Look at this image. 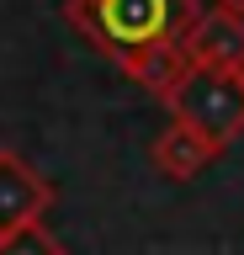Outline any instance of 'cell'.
Segmentation results:
<instances>
[{"instance_id":"3","label":"cell","mask_w":244,"mask_h":255,"mask_svg":"<svg viewBox=\"0 0 244 255\" xmlns=\"http://www.w3.org/2000/svg\"><path fill=\"white\" fill-rule=\"evenodd\" d=\"M53 197L59 191L43 170H32L16 149H0V234H11L21 223H43Z\"/></svg>"},{"instance_id":"6","label":"cell","mask_w":244,"mask_h":255,"mask_svg":"<svg viewBox=\"0 0 244 255\" xmlns=\"http://www.w3.org/2000/svg\"><path fill=\"white\" fill-rule=\"evenodd\" d=\"M218 159V149H212L196 128H186V123H175L170 117V128H164L160 138H154V170L160 175H170V181H191V175H202Z\"/></svg>"},{"instance_id":"2","label":"cell","mask_w":244,"mask_h":255,"mask_svg":"<svg viewBox=\"0 0 244 255\" xmlns=\"http://www.w3.org/2000/svg\"><path fill=\"white\" fill-rule=\"evenodd\" d=\"M170 117L186 128H196L202 138L223 154L228 143L244 133V75L234 69H191L170 101Z\"/></svg>"},{"instance_id":"8","label":"cell","mask_w":244,"mask_h":255,"mask_svg":"<svg viewBox=\"0 0 244 255\" xmlns=\"http://www.w3.org/2000/svg\"><path fill=\"white\" fill-rule=\"evenodd\" d=\"M212 5H223V11H234V16H244V0H212Z\"/></svg>"},{"instance_id":"1","label":"cell","mask_w":244,"mask_h":255,"mask_svg":"<svg viewBox=\"0 0 244 255\" xmlns=\"http://www.w3.org/2000/svg\"><path fill=\"white\" fill-rule=\"evenodd\" d=\"M202 0H64V21L80 27L106 59H133L138 48L175 43L196 21Z\"/></svg>"},{"instance_id":"7","label":"cell","mask_w":244,"mask_h":255,"mask_svg":"<svg viewBox=\"0 0 244 255\" xmlns=\"http://www.w3.org/2000/svg\"><path fill=\"white\" fill-rule=\"evenodd\" d=\"M0 255H64V245L43 223H21L11 234H0Z\"/></svg>"},{"instance_id":"5","label":"cell","mask_w":244,"mask_h":255,"mask_svg":"<svg viewBox=\"0 0 244 255\" xmlns=\"http://www.w3.org/2000/svg\"><path fill=\"white\" fill-rule=\"evenodd\" d=\"M122 75L133 80V85H144L149 96H160V101H170V96L186 85V75H191L196 64L186 59V48H180V37L175 43H154V48H138L133 59H122L117 64Z\"/></svg>"},{"instance_id":"4","label":"cell","mask_w":244,"mask_h":255,"mask_svg":"<svg viewBox=\"0 0 244 255\" xmlns=\"http://www.w3.org/2000/svg\"><path fill=\"white\" fill-rule=\"evenodd\" d=\"M180 48L196 69H234L244 75V16L212 5V11H196V21L180 32Z\"/></svg>"}]
</instances>
